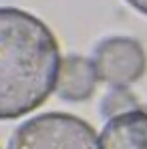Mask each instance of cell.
<instances>
[{
	"label": "cell",
	"mask_w": 147,
	"mask_h": 149,
	"mask_svg": "<svg viewBox=\"0 0 147 149\" xmlns=\"http://www.w3.org/2000/svg\"><path fill=\"white\" fill-rule=\"evenodd\" d=\"M61 52L49 26L20 8H0V119H18L56 87Z\"/></svg>",
	"instance_id": "obj_1"
},
{
	"label": "cell",
	"mask_w": 147,
	"mask_h": 149,
	"mask_svg": "<svg viewBox=\"0 0 147 149\" xmlns=\"http://www.w3.org/2000/svg\"><path fill=\"white\" fill-rule=\"evenodd\" d=\"M8 149H101L95 129L71 113H42L16 127Z\"/></svg>",
	"instance_id": "obj_2"
},
{
	"label": "cell",
	"mask_w": 147,
	"mask_h": 149,
	"mask_svg": "<svg viewBox=\"0 0 147 149\" xmlns=\"http://www.w3.org/2000/svg\"><path fill=\"white\" fill-rule=\"evenodd\" d=\"M93 63L101 81L111 87H129L147 69V56L139 40L129 36H109L95 47Z\"/></svg>",
	"instance_id": "obj_3"
},
{
	"label": "cell",
	"mask_w": 147,
	"mask_h": 149,
	"mask_svg": "<svg viewBox=\"0 0 147 149\" xmlns=\"http://www.w3.org/2000/svg\"><path fill=\"white\" fill-rule=\"evenodd\" d=\"M101 149H147V107L109 119L99 137Z\"/></svg>",
	"instance_id": "obj_4"
},
{
	"label": "cell",
	"mask_w": 147,
	"mask_h": 149,
	"mask_svg": "<svg viewBox=\"0 0 147 149\" xmlns=\"http://www.w3.org/2000/svg\"><path fill=\"white\" fill-rule=\"evenodd\" d=\"M97 81L99 74L91 58L69 54L67 58H63L59 69L56 95L63 101H71V103L87 101L89 97H93Z\"/></svg>",
	"instance_id": "obj_5"
},
{
	"label": "cell",
	"mask_w": 147,
	"mask_h": 149,
	"mask_svg": "<svg viewBox=\"0 0 147 149\" xmlns=\"http://www.w3.org/2000/svg\"><path fill=\"white\" fill-rule=\"evenodd\" d=\"M133 109H139V103H137V97L127 87H113L101 101V113L107 119H113Z\"/></svg>",
	"instance_id": "obj_6"
},
{
	"label": "cell",
	"mask_w": 147,
	"mask_h": 149,
	"mask_svg": "<svg viewBox=\"0 0 147 149\" xmlns=\"http://www.w3.org/2000/svg\"><path fill=\"white\" fill-rule=\"evenodd\" d=\"M133 8H137L139 12H143V14H147V0H127Z\"/></svg>",
	"instance_id": "obj_7"
}]
</instances>
